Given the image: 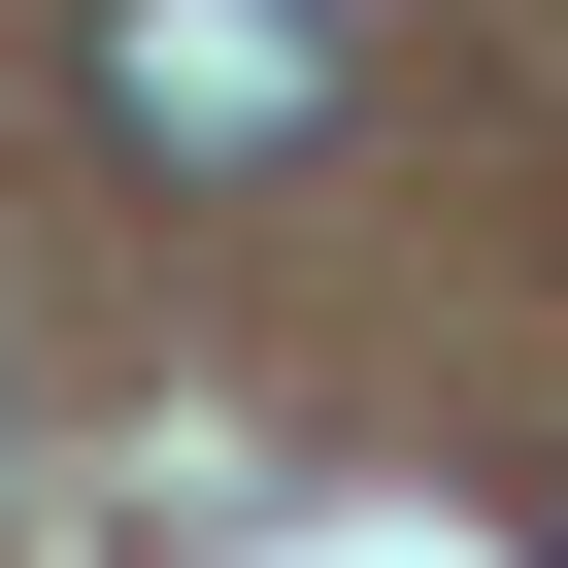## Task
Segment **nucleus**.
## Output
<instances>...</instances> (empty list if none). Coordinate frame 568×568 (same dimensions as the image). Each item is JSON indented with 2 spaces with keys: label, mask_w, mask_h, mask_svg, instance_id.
<instances>
[{
  "label": "nucleus",
  "mask_w": 568,
  "mask_h": 568,
  "mask_svg": "<svg viewBox=\"0 0 568 568\" xmlns=\"http://www.w3.org/2000/svg\"><path fill=\"white\" fill-rule=\"evenodd\" d=\"M101 134H168V168H302V134H335V34H302V0H101Z\"/></svg>",
  "instance_id": "f257e3e1"
}]
</instances>
